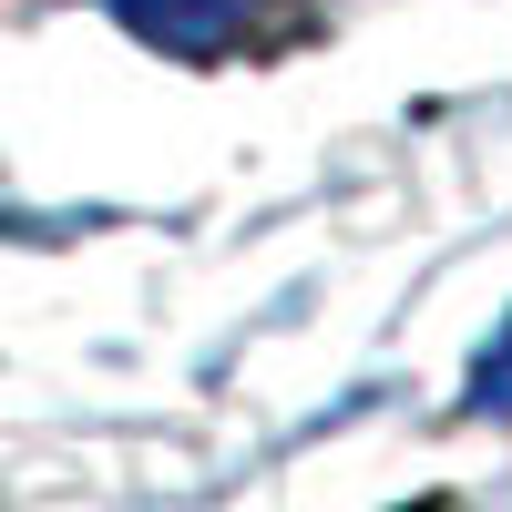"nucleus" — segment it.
<instances>
[{"instance_id":"obj_1","label":"nucleus","mask_w":512,"mask_h":512,"mask_svg":"<svg viewBox=\"0 0 512 512\" xmlns=\"http://www.w3.org/2000/svg\"><path fill=\"white\" fill-rule=\"evenodd\" d=\"M103 11H113L123 31L164 41V52H216V41L256 11V0H103Z\"/></svg>"},{"instance_id":"obj_2","label":"nucleus","mask_w":512,"mask_h":512,"mask_svg":"<svg viewBox=\"0 0 512 512\" xmlns=\"http://www.w3.org/2000/svg\"><path fill=\"white\" fill-rule=\"evenodd\" d=\"M472 410H512V318H502V338H492L482 369H472Z\"/></svg>"}]
</instances>
